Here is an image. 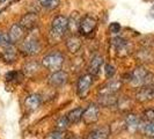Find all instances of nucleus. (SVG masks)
<instances>
[{
  "label": "nucleus",
  "mask_w": 154,
  "mask_h": 139,
  "mask_svg": "<svg viewBox=\"0 0 154 139\" xmlns=\"http://www.w3.org/2000/svg\"><path fill=\"white\" fill-rule=\"evenodd\" d=\"M64 54L59 51H54V52H50V54H45L43 58H42V65L45 67V69L50 70L52 72L56 71H59L62 69L63 64H64Z\"/></svg>",
  "instance_id": "nucleus-1"
},
{
  "label": "nucleus",
  "mask_w": 154,
  "mask_h": 139,
  "mask_svg": "<svg viewBox=\"0 0 154 139\" xmlns=\"http://www.w3.org/2000/svg\"><path fill=\"white\" fill-rule=\"evenodd\" d=\"M69 29V19L64 15L56 16L51 22L50 35L56 39H60Z\"/></svg>",
  "instance_id": "nucleus-2"
},
{
  "label": "nucleus",
  "mask_w": 154,
  "mask_h": 139,
  "mask_svg": "<svg viewBox=\"0 0 154 139\" xmlns=\"http://www.w3.org/2000/svg\"><path fill=\"white\" fill-rule=\"evenodd\" d=\"M149 78H152V74L147 71L145 67L139 66L137 69H134L131 73V85L134 87L139 86H145L149 84Z\"/></svg>",
  "instance_id": "nucleus-3"
},
{
  "label": "nucleus",
  "mask_w": 154,
  "mask_h": 139,
  "mask_svg": "<svg viewBox=\"0 0 154 139\" xmlns=\"http://www.w3.org/2000/svg\"><path fill=\"white\" fill-rule=\"evenodd\" d=\"M20 49H21V52L26 56H35L39 54L41 51V43L36 37L29 36L22 42Z\"/></svg>",
  "instance_id": "nucleus-4"
},
{
  "label": "nucleus",
  "mask_w": 154,
  "mask_h": 139,
  "mask_svg": "<svg viewBox=\"0 0 154 139\" xmlns=\"http://www.w3.org/2000/svg\"><path fill=\"white\" fill-rule=\"evenodd\" d=\"M96 24H97L96 19L94 16L87 14V15H85L80 20L79 31L84 36H91L93 34V31L95 30V28H96Z\"/></svg>",
  "instance_id": "nucleus-5"
},
{
  "label": "nucleus",
  "mask_w": 154,
  "mask_h": 139,
  "mask_svg": "<svg viewBox=\"0 0 154 139\" xmlns=\"http://www.w3.org/2000/svg\"><path fill=\"white\" fill-rule=\"evenodd\" d=\"M93 85V76L87 73L84 74L79 78L78 80V85H77V94L79 97L84 99L86 97V95L88 94L89 89H91V86Z\"/></svg>",
  "instance_id": "nucleus-6"
},
{
  "label": "nucleus",
  "mask_w": 154,
  "mask_h": 139,
  "mask_svg": "<svg viewBox=\"0 0 154 139\" xmlns=\"http://www.w3.org/2000/svg\"><path fill=\"white\" fill-rule=\"evenodd\" d=\"M67 79H69L67 73L63 70H59V71L51 73V76L49 77V85L54 88H58L65 85L67 82Z\"/></svg>",
  "instance_id": "nucleus-7"
},
{
  "label": "nucleus",
  "mask_w": 154,
  "mask_h": 139,
  "mask_svg": "<svg viewBox=\"0 0 154 139\" xmlns=\"http://www.w3.org/2000/svg\"><path fill=\"white\" fill-rule=\"evenodd\" d=\"M100 116V108L96 104H89L84 111L82 121L85 124H93L97 122Z\"/></svg>",
  "instance_id": "nucleus-8"
},
{
  "label": "nucleus",
  "mask_w": 154,
  "mask_h": 139,
  "mask_svg": "<svg viewBox=\"0 0 154 139\" xmlns=\"http://www.w3.org/2000/svg\"><path fill=\"white\" fill-rule=\"evenodd\" d=\"M38 22V16L36 13H27L21 17L19 24L23 28V30H32L36 28Z\"/></svg>",
  "instance_id": "nucleus-9"
},
{
  "label": "nucleus",
  "mask_w": 154,
  "mask_h": 139,
  "mask_svg": "<svg viewBox=\"0 0 154 139\" xmlns=\"http://www.w3.org/2000/svg\"><path fill=\"white\" fill-rule=\"evenodd\" d=\"M122 87V82L118 80H111L108 84L100 87V95H115Z\"/></svg>",
  "instance_id": "nucleus-10"
},
{
  "label": "nucleus",
  "mask_w": 154,
  "mask_h": 139,
  "mask_svg": "<svg viewBox=\"0 0 154 139\" xmlns=\"http://www.w3.org/2000/svg\"><path fill=\"white\" fill-rule=\"evenodd\" d=\"M23 28L19 24V23H14L9 30H8V39H9V42L11 44H14L16 42L21 41V39L23 37Z\"/></svg>",
  "instance_id": "nucleus-11"
},
{
  "label": "nucleus",
  "mask_w": 154,
  "mask_h": 139,
  "mask_svg": "<svg viewBox=\"0 0 154 139\" xmlns=\"http://www.w3.org/2000/svg\"><path fill=\"white\" fill-rule=\"evenodd\" d=\"M103 65V57L100 54H96L92 58V60L89 63V66H88V72L89 74H92L93 77L96 76L101 70V66Z\"/></svg>",
  "instance_id": "nucleus-12"
},
{
  "label": "nucleus",
  "mask_w": 154,
  "mask_h": 139,
  "mask_svg": "<svg viewBox=\"0 0 154 139\" xmlns=\"http://www.w3.org/2000/svg\"><path fill=\"white\" fill-rule=\"evenodd\" d=\"M136 97L140 102H146V101L152 100L154 97V88L149 87V86H145V87L140 88L138 93L136 94Z\"/></svg>",
  "instance_id": "nucleus-13"
},
{
  "label": "nucleus",
  "mask_w": 154,
  "mask_h": 139,
  "mask_svg": "<svg viewBox=\"0 0 154 139\" xmlns=\"http://www.w3.org/2000/svg\"><path fill=\"white\" fill-rule=\"evenodd\" d=\"M41 102H42V97L39 94H31L26 99L24 106L28 110H36L41 106Z\"/></svg>",
  "instance_id": "nucleus-14"
},
{
  "label": "nucleus",
  "mask_w": 154,
  "mask_h": 139,
  "mask_svg": "<svg viewBox=\"0 0 154 139\" xmlns=\"http://www.w3.org/2000/svg\"><path fill=\"white\" fill-rule=\"evenodd\" d=\"M16 54H17V51H16L15 46L11 44V45L4 48L2 52H1V57L6 63H13L16 59Z\"/></svg>",
  "instance_id": "nucleus-15"
},
{
  "label": "nucleus",
  "mask_w": 154,
  "mask_h": 139,
  "mask_svg": "<svg viewBox=\"0 0 154 139\" xmlns=\"http://www.w3.org/2000/svg\"><path fill=\"white\" fill-rule=\"evenodd\" d=\"M125 125H126V128L131 132L137 131L139 128L141 126L140 125V119L136 115H133V114H129L125 117Z\"/></svg>",
  "instance_id": "nucleus-16"
},
{
  "label": "nucleus",
  "mask_w": 154,
  "mask_h": 139,
  "mask_svg": "<svg viewBox=\"0 0 154 139\" xmlns=\"http://www.w3.org/2000/svg\"><path fill=\"white\" fill-rule=\"evenodd\" d=\"M109 131H110L109 126H102L93 130L86 139H107L109 136Z\"/></svg>",
  "instance_id": "nucleus-17"
},
{
  "label": "nucleus",
  "mask_w": 154,
  "mask_h": 139,
  "mask_svg": "<svg viewBox=\"0 0 154 139\" xmlns=\"http://www.w3.org/2000/svg\"><path fill=\"white\" fill-rule=\"evenodd\" d=\"M84 111L85 109H82L81 107H78V108L71 110L69 114H67V119L71 124H77L79 123L81 119H82V115H84Z\"/></svg>",
  "instance_id": "nucleus-18"
},
{
  "label": "nucleus",
  "mask_w": 154,
  "mask_h": 139,
  "mask_svg": "<svg viewBox=\"0 0 154 139\" xmlns=\"http://www.w3.org/2000/svg\"><path fill=\"white\" fill-rule=\"evenodd\" d=\"M66 48L69 49V52L75 54L77 51H79V49L81 48V41L75 37V36H71L69 39H66Z\"/></svg>",
  "instance_id": "nucleus-19"
},
{
  "label": "nucleus",
  "mask_w": 154,
  "mask_h": 139,
  "mask_svg": "<svg viewBox=\"0 0 154 139\" xmlns=\"http://www.w3.org/2000/svg\"><path fill=\"white\" fill-rule=\"evenodd\" d=\"M22 70H23V73H24L26 76L31 77V76H34V74L39 70V64L37 62H28L24 64V66H23Z\"/></svg>",
  "instance_id": "nucleus-20"
},
{
  "label": "nucleus",
  "mask_w": 154,
  "mask_h": 139,
  "mask_svg": "<svg viewBox=\"0 0 154 139\" xmlns=\"http://www.w3.org/2000/svg\"><path fill=\"white\" fill-rule=\"evenodd\" d=\"M118 103V100L116 99L115 95H101L100 104L103 107H112Z\"/></svg>",
  "instance_id": "nucleus-21"
},
{
  "label": "nucleus",
  "mask_w": 154,
  "mask_h": 139,
  "mask_svg": "<svg viewBox=\"0 0 154 139\" xmlns=\"http://www.w3.org/2000/svg\"><path fill=\"white\" fill-rule=\"evenodd\" d=\"M38 4L42 8L48 9V11H52L58 7L59 0H38Z\"/></svg>",
  "instance_id": "nucleus-22"
},
{
  "label": "nucleus",
  "mask_w": 154,
  "mask_h": 139,
  "mask_svg": "<svg viewBox=\"0 0 154 139\" xmlns=\"http://www.w3.org/2000/svg\"><path fill=\"white\" fill-rule=\"evenodd\" d=\"M69 119H67V117L66 116H62L60 118H58L57 119V122H56V130L57 131H65L67 128H69Z\"/></svg>",
  "instance_id": "nucleus-23"
},
{
  "label": "nucleus",
  "mask_w": 154,
  "mask_h": 139,
  "mask_svg": "<svg viewBox=\"0 0 154 139\" xmlns=\"http://www.w3.org/2000/svg\"><path fill=\"white\" fill-rule=\"evenodd\" d=\"M112 45L115 46V49L119 52V51H122L123 49L126 48L128 42H126L123 37H115V39H112Z\"/></svg>",
  "instance_id": "nucleus-24"
},
{
  "label": "nucleus",
  "mask_w": 154,
  "mask_h": 139,
  "mask_svg": "<svg viewBox=\"0 0 154 139\" xmlns=\"http://www.w3.org/2000/svg\"><path fill=\"white\" fill-rule=\"evenodd\" d=\"M21 78H22L21 72H17V71H11L6 74V80L9 81V82H13V81L17 82L19 79H21Z\"/></svg>",
  "instance_id": "nucleus-25"
},
{
  "label": "nucleus",
  "mask_w": 154,
  "mask_h": 139,
  "mask_svg": "<svg viewBox=\"0 0 154 139\" xmlns=\"http://www.w3.org/2000/svg\"><path fill=\"white\" fill-rule=\"evenodd\" d=\"M143 132L146 134L147 137L154 138V122L145 124V125L143 126Z\"/></svg>",
  "instance_id": "nucleus-26"
},
{
  "label": "nucleus",
  "mask_w": 154,
  "mask_h": 139,
  "mask_svg": "<svg viewBox=\"0 0 154 139\" xmlns=\"http://www.w3.org/2000/svg\"><path fill=\"white\" fill-rule=\"evenodd\" d=\"M45 139H66V134L64 131H54L50 132L48 136L45 137Z\"/></svg>",
  "instance_id": "nucleus-27"
},
{
  "label": "nucleus",
  "mask_w": 154,
  "mask_h": 139,
  "mask_svg": "<svg viewBox=\"0 0 154 139\" xmlns=\"http://www.w3.org/2000/svg\"><path fill=\"white\" fill-rule=\"evenodd\" d=\"M11 45V42H9V39H8V35L0 31V46L2 48H6V46Z\"/></svg>",
  "instance_id": "nucleus-28"
},
{
  "label": "nucleus",
  "mask_w": 154,
  "mask_h": 139,
  "mask_svg": "<svg viewBox=\"0 0 154 139\" xmlns=\"http://www.w3.org/2000/svg\"><path fill=\"white\" fill-rule=\"evenodd\" d=\"M144 118L148 121V123L154 122V108H149L144 111Z\"/></svg>",
  "instance_id": "nucleus-29"
},
{
  "label": "nucleus",
  "mask_w": 154,
  "mask_h": 139,
  "mask_svg": "<svg viewBox=\"0 0 154 139\" xmlns=\"http://www.w3.org/2000/svg\"><path fill=\"white\" fill-rule=\"evenodd\" d=\"M104 72H106V77L110 79V78L114 77L116 70H115V67H114L112 65H110V64H107V65L104 66Z\"/></svg>",
  "instance_id": "nucleus-30"
},
{
  "label": "nucleus",
  "mask_w": 154,
  "mask_h": 139,
  "mask_svg": "<svg viewBox=\"0 0 154 139\" xmlns=\"http://www.w3.org/2000/svg\"><path fill=\"white\" fill-rule=\"evenodd\" d=\"M109 29H110V31H111L112 34H117V32H119V30H121V24L117 22H112L110 24Z\"/></svg>",
  "instance_id": "nucleus-31"
},
{
  "label": "nucleus",
  "mask_w": 154,
  "mask_h": 139,
  "mask_svg": "<svg viewBox=\"0 0 154 139\" xmlns=\"http://www.w3.org/2000/svg\"><path fill=\"white\" fill-rule=\"evenodd\" d=\"M5 1H6V0H0V2H5Z\"/></svg>",
  "instance_id": "nucleus-32"
}]
</instances>
